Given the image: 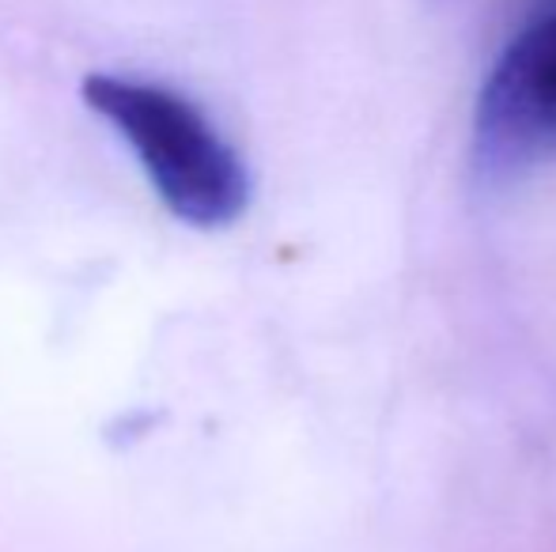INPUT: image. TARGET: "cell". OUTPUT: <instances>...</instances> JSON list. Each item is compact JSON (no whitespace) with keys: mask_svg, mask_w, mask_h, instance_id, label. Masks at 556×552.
<instances>
[{"mask_svg":"<svg viewBox=\"0 0 556 552\" xmlns=\"http://www.w3.org/2000/svg\"><path fill=\"white\" fill-rule=\"evenodd\" d=\"M473 133L489 167H515L556 147V4L534 15L489 68Z\"/></svg>","mask_w":556,"mask_h":552,"instance_id":"2","label":"cell"},{"mask_svg":"<svg viewBox=\"0 0 556 552\" xmlns=\"http://www.w3.org/2000/svg\"><path fill=\"white\" fill-rule=\"evenodd\" d=\"M84 103L132 147L148 185L178 223L220 231L250 208V170L239 147L178 88L144 76L96 73Z\"/></svg>","mask_w":556,"mask_h":552,"instance_id":"1","label":"cell"}]
</instances>
